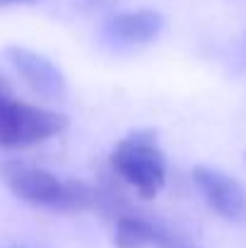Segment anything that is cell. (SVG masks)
Here are the masks:
<instances>
[{
	"instance_id": "5b68a950",
	"label": "cell",
	"mask_w": 246,
	"mask_h": 248,
	"mask_svg": "<svg viewBox=\"0 0 246 248\" xmlns=\"http://www.w3.org/2000/svg\"><path fill=\"white\" fill-rule=\"evenodd\" d=\"M196 188L205 198V202L230 222H246V188L230 173L215 166H193L191 171Z\"/></svg>"
},
{
	"instance_id": "ba28073f",
	"label": "cell",
	"mask_w": 246,
	"mask_h": 248,
	"mask_svg": "<svg viewBox=\"0 0 246 248\" xmlns=\"http://www.w3.org/2000/svg\"><path fill=\"white\" fill-rule=\"evenodd\" d=\"M0 94H12V87H10V82L0 75Z\"/></svg>"
},
{
	"instance_id": "6da1fadb",
	"label": "cell",
	"mask_w": 246,
	"mask_h": 248,
	"mask_svg": "<svg viewBox=\"0 0 246 248\" xmlns=\"http://www.w3.org/2000/svg\"><path fill=\"white\" fill-rule=\"evenodd\" d=\"M111 169L143 198H155L166 183V157L157 145L155 130H135L114 147Z\"/></svg>"
},
{
	"instance_id": "277c9868",
	"label": "cell",
	"mask_w": 246,
	"mask_h": 248,
	"mask_svg": "<svg viewBox=\"0 0 246 248\" xmlns=\"http://www.w3.org/2000/svg\"><path fill=\"white\" fill-rule=\"evenodd\" d=\"M5 56L10 61V65L15 68V73L24 80V84L41 99L49 101H61L68 94V80L63 75V70L49 61L46 56L24 48V46H7Z\"/></svg>"
},
{
	"instance_id": "7a4b0ae2",
	"label": "cell",
	"mask_w": 246,
	"mask_h": 248,
	"mask_svg": "<svg viewBox=\"0 0 246 248\" xmlns=\"http://www.w3.org/2000/svg\"><path fill=\"white\" fill-rule=\"evenodd\" d=\"M68 128V116L0 94V150H27Z\"/></svg>"
},
{
	"instance_id": "52a82bcc",
	"label": "cell",
	"mask_w": 246,
	"mask_h": 248,
	"mask_svg": "<svg viewBox=\"0 0 246 248\" xmlns=\"http://www.w3.org/2000/svg\"><path fill=\"white\" fill-rule=\"evenodd\" d=\"M160 224L150 222L140 215H118L116 217V234L114 246L116 248H150L155 246Z\"/></svg>"
},
{
	"instance_id": "8992f818",
	"label": "cell",
	"mask_w": 246,
	"mask_h": 248,
	"mask_svg": "<svg viewBox=\"0 0 246 248\" xmlns=\"http://www.w3.org/2000/svg\"><path fill=\"white\" fill-rule=\"evenodd\" d=\"M111 36L126 44H150L155 41L164 29V17L157 10H131L118 12L106 22Z\"/></svg>"
},
{
	"instance_id": "9c48e42d",
	"label": "cell",
	"mask_w": 246,
	"mask_h": 248,
	"mask_svg": "<svg viewBox=\"0 0 246 248\" xmlns=\"http://www.w3.org/2000/svg\"><path fill=\"white\" fill-rule=\"evenodd\" d=\"M15 2H36V0H0V5H15Z\"/></svg>"
},
{
	"instance_id": "3957f363",
	"label": "cell",
	"mask_w": 246,
	"mask_h": 248,
	"mask_svg": "<svg viewBox=\"0 0 246 248\" xmlns=\"http://www.w3.org/2000/svg\"><path fill=\"white\" fill-rule=\"evenodd\" d=\"M0 178L15 198L34 207H49L61 212L66 181L58 178L53 171L22 159H5L0 164Z\"/></svg>"
},
{
	"instance_id": "30bf717a",
	"label": "cell",
	"mask_w": 246,
	"mask_h": 248,
	"mask_svg": "<svg viewBox=\"0 0 246 248\" xmlns=\"http://www.w3.org/2000/svg\"><path fill=\"white\" fill-rule=\"evenodd\" d=\"M244 162H246V152H244Z\"/></svg>"
}]
</instances>
